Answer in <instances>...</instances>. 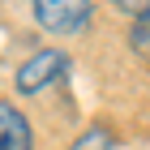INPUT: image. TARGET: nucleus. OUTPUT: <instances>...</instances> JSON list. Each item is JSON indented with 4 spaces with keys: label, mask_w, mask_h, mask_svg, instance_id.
Listing matches in <instances>:
<instances>
[{
    "label": "nucleus",
    "mask_w": 150,
    "mask_h": 150,
    "mask_svg": "<svg viewBox=\"0 0 150 150\" xmlns=\"http://www.w3.org/2000/svg\"><path fill=\"white\" fill-rule=\"evenodd\" d=\"M64 69H69V56H64V52H56V47L35 52V56L17 69V90H22V94H39L43 86H52Z\"/></svg>",
    "instance_id": "obj_2"
},
{
    "label": "nucleus",
    "mask_w": 150,
    "mask_h": 150,
    "mask_svg": "<svg viewBox=\"0 0 150 150\" xmlns=\"http://www.w3.org/2000/svg\"><path fill=\"white\" fill-rule=\"evenodd\" d=\"M129 43H133L137 60H146V64H150V0H146V4L137 9L133 26H129Z\"/></svg>",
    "instance_id": "obj_4"
},
{
    "label": "nucleus",
    "mask_w": 150,
    "mask_h": 150,
    "mask_svg": "<svg viewBox=\"0 0 150 150\" xmlns=\"http://www.w3.org/2000/svg\"><path fill=\"white\" fill-rule=\"evenodd\" d=\"M35 22L52 35H77L90 22V0H35Z\"/></svg>",
    "instance_id": "obj_1"
},
{
    "label": "nucleus",
    "mask_w": 150,
    "mask_h": 150,
    "mask_svg": "<svg viewBox=\"0 0 150 150\" xmlns=\"http://www.w3.org/2000/svg\"><path fill=\"white\" fill-rule=\"evenodd\" d=\"M0 150H35L30 125L13 103H0Z\"/></svg>",
    "instance_id": "obj_3"
},
{
    "label": "nucleus",
    "mask_w": 150,
    "mask_h": 150,
    "mask_svg": "<svg viewBox=\"0 0 150 150\" xmlns=\"http://www.w3.org/2000/svg\"><path fill=\"white\" fill-rule=\"evenodd\" d=\"M73 150H107V133H103V129H94V137H81Z\"/></svg>",
    "instance_id": "obj_5"
}]
</instances>
